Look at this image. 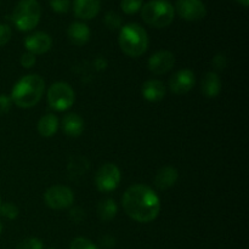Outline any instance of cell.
I'll use <instances>...</instances> for the list:
<instances>
[{"label": "cell", "mask_w": 249, "mask_h": 249, "mask_svg": "<svg viewBox=\"0 0 249 249\" xmlns=\"http://www.w3.org/2000/svg\"><path fill=\"white\" fill-rule=\"evenodd\" d=\"M11 97L7 95H0V116H4L11 108Z\"/></svg>", "instance_id": "cell-28"}, {"label": "cell", "mask_w": 249, "mask_h": 249, "mask_svg": "<svg viewBox=\"0 0 249 249\" xmlns=\"http://www.w3.org/2000/svg\"><path fill=\"white\" fill-rule=\"evenodd\" d=\"M117 212H118V208L114 199L112 198H105L97 204V215L102 221L113 220L117 215Z\"/></svg>", "instance_id": "cell-20"}, {"label": "cell", "mask_w": 249, "mask_h": 249, "mask_svg": "<svg viewBox=\"0 0 249 249\" xmlns=\"http://www.w3.org/2000/svg\"><path fill=\"white\" fill-rule=\"evenodd\" d=\"M45 204L51 209H66L71 207L74 202V194L72 190L63 185H55L46 190L44 194Z\"/></svg>", "instance_id": "cell-8"}, {"label": "cell", "mask_w": 249, "mask_h": 249, "mask_svg": "<svg viewBox=\"0 0 249 249\" xmlns=\"http://www.w3.org/2000/svg\"><path fill=\"white\" fill-rule=\"evenodd\" d=\"M45 91V80L39 74H28L22 77L14 85L11 101L19 108H32L43 97Z\"/></svg>", "instance_id": "cell-2"}, {"label": "cell", "mask_w": 249, "mask_h": 249, "mask_svg": "<svg viewBox=\"0 0 249 249\" xmlns=\"http://www.w3.org/2000/svg\"><path fill=\"white\" fill-rule=\"evenodd\" d=\"M141 92H142L143 99L147 100V101L158 102L164 99L167 89H165V85L160 80L150 79L143 83L142 88H141Z\"/></svg>", "instance_id": "cell-14"}, {"label": "cell", "mask_w": 249, "mask_h": 249, "mask_svg": "<svg viewBox=\"0 0 249 249\" xmlns=\"http://www.w3.org/2000/svg\"><path fill=\"white\" fill-rule=\"evenodd\" d=\"M90 29L83 22H73L67 29V36L72 44L77 46H83L89 41Z\"/></svg>", "instance_id": "cell-15"}, {"label": "cell", "mask_w": 249, "mask_h": 249, "mask_svg": "<svg viewBox=\"0 0 249 249\" xmlns=\"http://www.w3.org/2000/svg\"><path fill=\"white\" fill-rule=\"evenodd\" d=\"M36 55H33V53H24L23 55L21 56V65L22 67L24 68H32L34 65H36Z\"/></svg>", "instance_id": "cell-29"}, {"label": "cell", "mask_w": 249, "mask_h": 249, "mask_svg": "<svg viewBox=\"0 0 249 249\" xmlns=\"http://www.w3.org/2000/svg\"><path fill=\"white\" fill-rule=\"evenodd\" d=\"M196 84V77L191 70H181L169 80V89L175 95H185Z\"/></svg>", "instance_id": "cell-11"}, {"label": "cell", "mask_w": 249, "mask_h": 249, "mask_svg": "<svg viewBox=\"0 0 249 249\" xmlns=\"http://www.w3.org/2000/svg\"><path fill=\"white\" fill-rule=\"evenodd\" d=\"M122 204L129 218L142 224L156 220L160 212V197L151 187L141 184L133 185L124 192Z\"/></svg>", "instance_id": "cell-1"}, {"label": "cell", "mask_w": 249, "mask_h": 249, "mask_svg": "<svg viewBox=\"0 0 249 249\" xmlns=\"http://www.w3.org/2000/svg\"><path fill=\"white\" fill-rule=\"evenodd\" d=\"M174 10L181 18L189 22L201 21L207 15V7L202 0H177Z\"/></svg>", "instance_id": "cell-9"}, {"label": "cell", "mask_w": 249, "mask_h": 249, "mask_svg": "<svg viewBox=\"0 0 249 249\" xmlns=\"http://www.w3.org/2000/svg\"><path fill=\"white\" fill-rule=\"evenodd\" d=\"M202 92L206 97L214 99L218 96L221 91V80L219 75L214 72L206 73L201 83Z\"/></svg>", "instance_id": "cell-18"}, {"label": "cell", "mask_w": 249, "mask_h": 249, "mask_svg": "<svg viewBox=\"0 0 249 249\" xmlns=\"http://www.w3.org/2000/svg\"><path fill=\"white\" fill-rule=\"evenodd\" d=\"M178 179H179L178 170L174 167L167 165V167L160 168L157 172L155 177V185L160 190H168L177 184Z\"/></svg>", "instance_id": "cell-16"}, {"label": "cell", "mask_w": 249, "mask_h": 249, "mask_svg": "<svg viewBox=\"0 0 249 249\" xmlns=\"http://www.w3.org/2000/svg\"><path fill=\"white\" fill-rule=\"evenodd\" d=\"M121 170L113 163H106L101 165L95 175V185L101 192L114 191L121 184Z\"/></svg>", "instance_id": "cell-7"}, {"label": "cell", "mask_w": 249, "mask_h": 249, "mask_svg": "<svg viewBox=\"0 0 249 249\" xmlns=\"http://www.w3.org/2000/svg\"><path fill=\"white\" fill-rule=\"evenodd\" d=\"M0 204H1V198H0Z\"/></svg>", "instance_id": "cell-33"}, {"label": "cell", "mask_w": 249, "mask_h": 249, "mask_svg": "<svg viewBox=\"0 0 249 249\" xmlns=\"http://www.w3.org/2000/svg\"><path fill=\"white\" fill-rule=\"evenodd\" d=\"M17 249H43L44 243L43 241L36 237H28L22 240L17 245Z\"/></svg>", "instance_id": "cell-23"}, {"label": "cell", "mask_w": 249, "mask_h": 249, "mask_svg": "<svg viewBox=\"0 0 249 249\" xmlns=\"http://www.w3.org/2000/svg\"><path fill=\"white\" fill-rule=\"evenodd\" d=\"M212 63H213V67L215 68V70L221 71L226 67V65H228V60H226V57L224 55H216L215 57L213 58V61H212Z\"/></svg>", "instance_id": "cell-30"}, {"label": "cell", "mask_w": 249, "mask_h": 249, "mask_svg": "<svg viewBox=\"0 0 249 249\" xmlns=\"http://www.w3.org/2000/svg\"><path fill=\"white\" fill-rule=\"evenodd\" d=\"M175 65V56L172 51L160 50L148 58V70L156 75L169 72Z\"/></svg>", "instance_id": "cell-10"}, {"label": "cell", "mask_w": 249, "mask_h": 249, "mask_svg": "<svg viewBox=\"0 0 249 249\" xmlns=\"http://www.w3.org/2000/svg\"><path fill=\"white\" fill-rule=\"evenodd\" d=\"M101 9V0H73V11L80 19H92Z\"/></svg>", "instance_id": "cell-13"}, {"label": "cell", "mask_w": 249, "mask_h": 249, "mask_svg": "<svg viewBox=\"0 0 249 249\" xmlns=\"http://www.w3.org/2000/svg\"><path fill=\"white\" fill-rule=\"evenodd\" d=\"M105 24H106L107 28L109 29H117L122 27V18L117 12L109 11L107 12L106 16H105Z\"/></svg>", "instance_id": "cell-24"}, {"label": "cell", "mask_w": 249, "mask_h": 249, "mask_svg": "<svg viewBox=\"0 0 249 249\" xmlns=\"http://www.w3.org/2000/svg\"><path fill=\"white\" fill-rule=\"evenodd\" d=\"M236 1H237L238 4L242 5L243 7H248V5H249V0H236Z\"/></svg>", "instance_id": "cell-31"}, {"label": "cell", "mask_w": 249, "mask_h": 249, "mask_svg": "<svg viewBox=\"0 0 249 249\" xmlns=\"http://www.w3.org/2000/svg\"><path fill=\"white\" fill-rule=\"evenodd\" d=\"M143 0H122L121 7L124 14L135 15L142 7Z\"/></svg>", "instance_id": "cell-21"}, {"label": "cell", "mask_w": 249, "mask_h": 249, "mask_svg": "<svg viewBox=\"0 0 249 249\" xmlns=\"http://www.w3.org/2000/svg\"><path fill=\"white\" fill-rule=\"evenodd\" d=\"M51 46H53V39L48 33H44V32H36L33 34H29L24 39V48L28 53L36 56L48 53Z\"/></svg>", "instance_id": "cell-12"}, {"label": "cell", "mask_w": 249, "mask_h": 249, "mask_svg": "<svg viewBox=\"0 0 249 249\" xmlns=\"http://www.w3.org/2000/svg\"><path fill=\"white\" fill-rule=\"evenodd\" d=\"M1 231H2V224L1 221H0V233H1Z\"/></svg>", "instance_id": "cell-32"}, {"label": "cell", "mask_w": 249, "mask_h": 249, "mask_svg": "<svg viewBox=\"0 0 249 249\" xmlns=\"http://www.w3.org/2000/svg\"><path fill=\"white\" fill-rule=\"evenodd\" d=\"M48 104L53 109L63 112L70 109L75 101V94L73 88L68 83H53L48 89Z\"/></svg>", "instance_id": "cell-6"}, {"label": "cell", "mask_w": 249, "mask_h": 249, "mask_svg": "<svg viewBox=\"0 0 249 249\" xmlns=\"http://www.w3.org/2000/svg\"><path fill=\"white\" fill-rule=\"evenodd\" d=\"M41 17V7L38 0H19L12 11L11 19L21 32H29L38 26Z\"/></svg>", "instance_id": "cell-5"}, {"label": "cell", "mask_w": 249, "mask_h": 249, "mask_svg": "<svg viewBox=\"0 0 249 249\" xmlns=\"http://www.w3.org/2000/svg\"><path fill=\"white\" fill-rule=\"evenodd\" d=\"M70 249H99L96 245L84 237H77L71 242Z\"/></svg>", "instance_id": "cell-25"}, {"label": "cell", "mask_w": 249, "mask_h": 249, "mask_svg": "<svg viewBox=\"0 0 249 249\" xmlns=\"http://www.w3.org/2000/svg\"><path fill=\"white\" fill-rule=\"evenodd\" d=\"M61 128L66 135L71 136V138H77V136L82 135L83 130H84V121L82 119V117L75 113L66 114L61 122Z\"/></svg>", "instance_id": "cell-17"}, {"label": "cell", "mask_w": 249, "mask_h": 249, "mask_svg": "<svg viewBox=\"0 0 249 249\" xmlns=\"http://www.w3.org/2000/svg\"><path fill=\"white\" fill-rule=\"evenodd\" d=\"M143 22L153 28H165L174 21V6L168 0H150L141 7Z\"/></svg>", "instance_id": "cell-4"}, {"label": "cell", "mask_w": 249, "mask_h": 249, "mask_svg": "<svg viewBox=\"0 0 249 249\" xmlns=\"http://www.w3.org/2000/svg\"><path fill=\"white\" fill-rule=\"evenodd\" d=\"M118 43L125 55L130 57H140L148 48L147 32L140 24L128 23L121 27Z\"/></svg>", "instance_id": "cell-3"}, {"label": "cell", "mask_w": 249, "mask_h": 249, "mask_svg": "<svg viewBox=\"0 0 249 249\" xmlns=\"http://www.w3.org/2000/svg\"><path fill=\"white\" fill-rule=\"evenodd\" d=\"M0 214L4 218L14 220V219L18 216V208L14 203H11V202H7V203L0 204Z\"/></svg>", "instance_id": "cell-22"}, {"label": "cell", "mask_w": 249, "mask_h": 249, "mask_svg": "<svg viewBox=\"0 0 249 249\" xmlns=\"http://www.w3.org/2000/svg\"><path fill=\"white\" fill-rule=\"evenodd\" d=\"M58 119L55 114H45L38 122V131L43 138H51L58 130Z\"/></svg>", "instance_id": "cell-19"}, {"label": "cell", "mask_w": 249, "mask_h": 249, "mask_svg": "<svg viewBox=\"0 0 249 249\" xmlns=\"http://www.w3.org/2000/svg\"><path fill=\"white\" fill-rule=\"evenodd\" d=\"M12 36V31L9 24L0 23V48L6 45Z\"/></svg>", "instance_id": "cell-27"}, {"label": "cell", "mask_w": 249, "mask_h": 249, "mask_svg": "<svg viewBox=\"0 0 249 249\" xmlns=\"http://www.w3.org/2000/svg\"><path fill=\"white\" fill-rule=\"evenodd\" d=\"M51 9L57 14H66L71 7V0H49Z\"/></svg>", "instance_id": "cell-26"}]
</instances>
